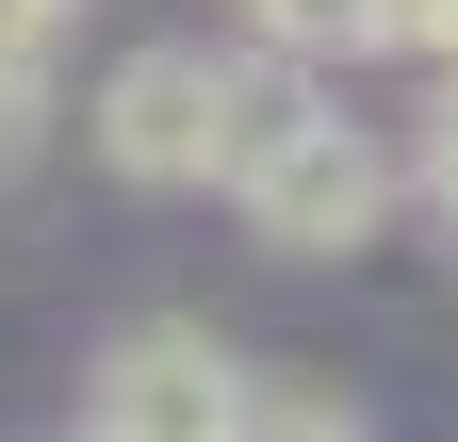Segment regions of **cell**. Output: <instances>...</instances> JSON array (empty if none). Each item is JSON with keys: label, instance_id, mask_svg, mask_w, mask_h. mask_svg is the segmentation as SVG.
Wrapping results in <instances>:
<instances>
[{"label": "cell", "instance_id": "6da1fadb", "mask_svg": "<svg viewBox=\"0 0 458 442\" xmlns=\"http://www.w3.org/2000/svg\"><path fill=\"white\" fill-rule=\"evenodd\" d=\"M311 115H327V98L295 66H262V49L148 33V49H114V82H98V164L148 181V197H197V181H246V164L278 132H311Z\"/></svg>", "mask_w": 458, "mask_h": 442}, {"label": "cell", "instance_id": "5b68a950", "mask_svg": "<svg viewBox=\"0 0 458 442\" xmlns=\"http://www.w3.org/2000/svg\"><path fill=\"white\" fill-rule=\"evenodd\" d=\"M229 442H360V410H344L327 377H246V394H229Z\"/></svg>", "mask_w": 458, "mask_h": 442}, {"label": "cell", "instance_id": "8992f818", "mask_svg": "<svg viewBox=\"0 0 458 442\" xmlns=\"http://www.w3.org/2000/svg\"><path fill=\"white\" fill-rule=\"evenodd\" d=\"M33 132H49V33L0 17V164H33Z\"/></svg>", "mask_w": 458, "mask_h": 442}, {"label": "cell", "instance_id": "ba28073f", "mask_svg": "<svg viewBox=\"0 0 458 442\" xmlns=\"http://www.w3.org/2000/svg\"><path fill=\"white\" fill-rule=\"evenodd\" d=\"M377 49H410V66L458 82V0H377Z\"/></svg>", "mask_w": 458, "mask_h": 442}, {"label": "cell", "instance_id": "52a82bcc", "mask_svg": "<svg viewBox=\"0 0 458 442\" xmlns=\"http://www.w3.org/2000/svg\"><path fill=\"white\" fill-rule=\"evenodd\" d=\"M393 164H410V213H426V230L458 246V82H442V115H426L410 148H393Z\"/></svg>", "mask_w": 458, "mask_h": 442}, {"label": "cell", "instance_id": "7a4b0ae2", "mask_svg": "<svg viewBox=\"0 0 458 442\" xmlns=\"http://www.w3.org/2000/svg\"><path fill=\"white\" fill-rule=\"evenodd\" d=\"M229 213H246L278 262H360L393 213H410V164H393L360 115H311V132H278L246 181H229Z\"/></svg>", "mask_w": 458, "mask_h": 442}, {"label": "cell", "instance_id": "277c9868", "mask_svg": "<svg viewBox=\"0 0 458 442\" xmlns=\"http://www.w3.org/2000/svg\"><path fill=\"white\" fill-rule=\"evenodd\" d=\"M246 49H262V66H360V49H377V0H246Z\"/></svg>", "mask_w": 458, "mask_h": 442}, {"label": "cell", "instance_id": "9c48e42d", "mask_svg": "<svg viewBox=\"0 0 458 442\" xmlns=\"http://www.w3.org/2000/svg\"><path fill=\"white\" fill-rule=\"evenodd\" d=\"M82 442H98V426H82Z\"/></svg>", "mask_w": 458, "mask_h": 442}, {"label": "cell", "instance_id": "3957f363", "mask_svg": "<svg viewBox=\"0 0 458 442\" xmlns=\"http://www.w3.org/2000/svg\"><path fill=\"white\" fill-rule=\"evenodd\" d=\"M229 394H246V361L197 311H148L98 344V442H229Z\"/></svg>", "mask_w": 458, "mask_h": 442}]
</instances>
